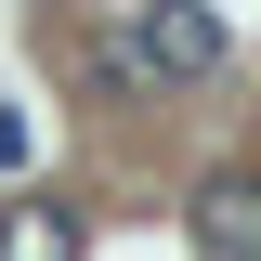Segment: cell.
<instances>
[{
	"label": "cell",
	"instance_id": "cell-1",
	"mask_svg": "<svg viewBox=\"0 0 261 261\" xmlns=\"http://www.w3.org/2000/svg\"><path fill=\"white\" fill-rule=\"evenodd\" d=\"M130 65L170 79V92L209 79V65H222V13H209V0H130Z\"/></svg>",
	"mask_w": 261,
	"mask_h": 261
},
{
	"label": "cell",
	"instance_id": "cell-2",
	"mask_svg": "<svg viewBox=\"0 0 261 261\" xmlns=\"http://www.w3.org/2000/svg\"><path fill=\"white\" fill-rule=\"evenodd\" d=\"M183 222H196L209 261H261V183H248V170H209V183L183 196Z\"/></svg>",
	"mask_w": 261,
	"mask_h": 261
},
{
	"label": "cell",
	"instance_id": "cell-3",
	"mask_svg": "<svg viewBox=\"0 0 261 261\" xmlns=\"http://www.w3.org/2000/svg\"><path fill=\"white\" fill-rule=\"evenodd\" d=\"M0 261H79V209L13 196V209H0Z\"/></svg>",
	"mask_w": 261,
	"mask_h": 261
}]
</instances>
